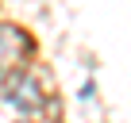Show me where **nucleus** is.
<instances>
[{"mask_svg": "<svg viewBox=\"0 0 131 123\" xmlns=\"http://www.w3.org/2000/svg\"><path fill=\"white\" fill-rule=\"evenodd\" d=\"M27 54H31V39H27L19 27L4 23V27H0V85H4V81L23 66Z\"/></svg>", "mask_w": 131, "mask_h": 123, "instance_id": "2", "label": "nucleus"}, {"mask_svg": "<svg viewBox=\"0 0 131 123\" xmlns=\"http://www.w3.org/2000/svg\"><path fill=\"white\" fill-rule=\"evenodd\" d=\"M4 100H8L12 108H19V112H39L42 100H46V92H42V81H39L31 69H16V73L8 77Z\"/></svg>", "mask_w": 131, "mask_h": 123, "instance_id": "1", "label": "nucleus"}]
</instances>
